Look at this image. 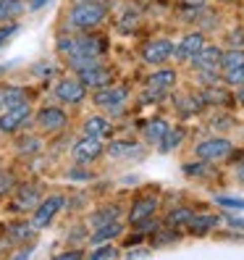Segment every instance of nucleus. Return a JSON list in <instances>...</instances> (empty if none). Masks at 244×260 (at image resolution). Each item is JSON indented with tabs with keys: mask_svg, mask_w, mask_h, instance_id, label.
I'll list each match as a JSON object with an SVG mask.
<instances>
[{
	"mask_svg": "<svg viewBox=\"0 0 244 260\" xmlns=\"http://www.w3.org/2000/svg\"><path fill=\"white\" fill-rule=\"evenodd\" d=\"M66 63H68V69L71 71H84V69H89V66H97V63H102V58H97V55H71V58H66Z\"/></svg>",
	"mask_w": 244,
	"mask_h": 260,
	"instance_id": "nucleus-30",
	"label": "nucleus"
},
{
	"mask_svg": "<svg viewBox=\"0 0 244 260\" xmlns=\"http://www.w3.org/2000/svg\"><path fill=\"white\" fill-rule=\"evenodd\" d=\"M118 208L116 205H108V208H100L97 213H92V218H89V223L92 226H100V223H108V221H116L118 218Z\"/></svg>",
	"mask_w": 244,
	"mask_h": 260,
	"instance_id": "nucleus-32",
	"label": "nucleus"
},
{
	"mask_svg": "<svg viewBox=\"0 0 244 260\" xmlns=\"http://www.w3.org/2000/svg\"><path fill=\"white\" fill-rule=\"evenodd\" d=\"M241 63H244V48H228V50H223V55H221V71L236 69Z\"/></svg>",
	"mask_w": 244,
	"mask_h": 260,
	"instance_id": "nucleus-29",
	"label": "nucleus"
},
{
	"mask_svg": "<svg viewBox=\"0 0 244 260\" xmlns=\"http://www.w3.org/2000/svg\"><path fill=\"white\" fill-rule=\"evenodd\" d=\"M216 205H221V208H226V210H244V197L216 194Z\"/></svg>",
	"mask_w": 244,
	"mask_h": 260,
	"instance_id": "nucleus-33",
	"label": "nucleus"
},
{
	"mask_svg": "<svg viewBox=\"0 0 244 260\" xmlns=\"http://www.w3.org/2000/svg\"><path fill=\"white\" fill-rule=\"evenodd\" d=\"M236 179H239V184H244V160L236 166Z\"/></svg>",
	"mask_w": 244,
	"mask_h": 260,
	"instance_id": "nucleus-44",
	"label": "nucleus"
},
{
	"mask_svg": "<svg viewBox=\"0 0 244 260\" xmlns=\"http://www.w3.org/2000/svg\"><path fill=\"white\" fill-rule=\"evenodd\" d=\"M105 48H108V42L102 37H95V35H74V37H66L58 42V53L60 55H97L102 58Z\"/></svg>",
	"mask_w": 244,
	"mask_h": 260,
	"instance_id": "nucleus-2",
	"label": "nucleus"
},
{
	"mask_svg": "<svg viewBox=\"0 0 244 260\" xmlns=\"http://www.w3.org/2000/svg\"><path fill=\"white\" fill-rule=\"evenodd\" d=\"M0 111H3V98H0Z\"/></svg>",
	"mask_w": 244,
	"mask_h": 260,
	"instance_id": "nucleus-48",
	"label": "nucleus"
},
{
	"mask_svg": "<svg viewBox=\"0 0 244 260\" xmlns=\"http://www.w3.org/2000/svg\"><path fill=\"white\" fill-rule=\"evenodd\" d=\"M187 3H192V6H197V8H202V6H205V0H187Z\"/></svg>",
	"mask_w": 244,
	"mask_h": 260,
	"instance_id": "nucleus-46",
	"label": "nucleus"
},
{
	"mask_svg": "<svg viewBox=\"0 0 244 260\" xmlns=\"http://www.w3.org/2000/svg\"><path fill=\"white\" fill-rule=\"evenodd\" d=\"M221 82H223L226 87H244V63L236 66V69L221 71Z\"/></svg>",
	"mask_w": 244,
	"mask_h": 260,
	"instance_id": "nucleus-31",
	"label": "nucleus"
},
{
	"mask_svg": "<svg viewBox=\"0 0 244 260\" xmlns=\"http://www.w3.org/2000/svg\"><path fill=\"white\" fill-rule=\"evenodd\" d=\"M202 98L200 95H179L176 98V108H179V113H187V116H192V113H197L202 108Z\"/></svg>",
	"mask_w": 244,
	"mask_h": 260,
	"instance_id": "nucleus-27",
	"label": "nucleus"
},
{
	"mask_svg": "<svg viewBox=\"0 0 244 260\" xmlns=\"http://www.w3.org/2000/svg\"><path fill=\"white\" fill-rule=\"evenodd\" d=\"M66 208V194H50L45 197V200H40V205L32 210V226L34 229H48L53 223V218L58 216L60 210Z\"/></svg>",
	"mask_w": 244,
	"mask_h": 260,
	"instance_id": "nucleus-5",
	"label": "nucleus"
},
{
	"mask_svg": "<svg viewBox=\"0 0 244 260\" xmlns=\"http://www.w3.org/2000/svg\"><path fill=\"white\" fill-rule=\"evenodd\" d=\"M158 205H160V203H158V197H152V194L136 197V200L131 203V208H129V223H136V221H142V218L155 216Z\"/></svg>",
	"mask_w": 244,
	"mask_h": 260,
	"instance_id": "nucleus-16",
	"label": "nucleus"
},
{
	"mask_svg": "<svg viewBox=\"0 0 244 260\" xmlns=\"http://www.w3.org/2000/svg\"><path fill=\"white\" fill-rule=\"evenodd\" d=\"M13 35H19V24L16 21H3L0 24V48H3L6 42H11Z\"/></svg>",
	"mask_w": 244,
	"mask_h": 260,
	"instance_id": "nucleus-36",
	"label": "nucleus"
},
{
	"mask_svg": "<svg viewBox=\"0 0 244 260\" xmlns=\"http://www.w3.org/2000/svg\"><path fill=\"white\" fill-rule=\"evenodd\" d=\"M176 69L171 66H155V71H152L147 76V89H152V92H160V95H168L171 89L176 87Z\"/></svg>",
	"mask_w": 244,
	"mask_h": 260,
	"instance_id": "nucleus-10",
	"label": "nucleus"
},
{
	"mask_svg": "<svg viewBox=\"0 0 244 260\" xmlns=\"http://www.w3.org/2000/svg\"><path fill=\"white\" fill-rule=\"evenodd\" d=\"M218 223H221V218L216 216V213H194L192 221L187 223V229H189V234H194V237H205Z\"/></svg>",
	"mask_w": 244,
	"mask_h": 260,
	"instance_id": "nucleus-18",
	"label": "nucleus"
},
{
	"mask_svg": "<svg viewBox=\"0 0 244 260\" xmlns=\"http://www.w3.org/2000/svg\"><path fill=\"white\" fill-rule=\"evenodd\" d=\"M173 48L176 42H171L168 37H155L142 48V60L150 66H165L173 58Z\"/></svg>",
	"mask_w": 244,
	"mask_h": 260,
	"instance_id": "nucleus-6",
	"label": "nucleus"
},
{
	"mask_svg": "<svg viewBox=\"0 0 244 260\" xmlns=\"http://www.w3.org/2000/svg\"><path fill=\"white\" fill-rule=\"evenodd\" d=\"M58 257H63V260H76V257H84L82 250H66V252H60Z\"/></svg>",
	"mask_w": 244,
	"mask_h": 260,
	"instance_id": "nucleus-40",
	"label": "nucleus"
},
{
	"mask_svg": "<svg viewBox=\"0 0 244 260\" xmlns=\"http://www.w3.org/2000/svg\"><path fill=\"white\" fill-rule=\"evenodd\" d=\"M3 69H6V66H0V71H3Z\"/></svg>",
	"mask_w": 244,
	"mask_h": 260,
	"instance_id": "nucleus-49",
	"label": "nucleus"
},
{
	"mask_svg": "<svg viewBox=\"0 0 244 260\" xmlns=\"http://www.w3.org/2000/svg\"><path fill=\"white\" fill-rule=\"evenodd\" d=\"M205 45V35L202 32H187L184 37H181L176 42V48H173V58L181 60V63H189L192 55L197 53Z\"/></svg>",
	"mask_w": 244,
	"mask_h": 260,
	"instance_id": "nucleus-13",
	"label": "nucleus"
},
{
	"mask_svg": "<svg viewBox=\"0 0 244 260\" xmlns=\"http://www.w3.org/2000/svg\"><path fill=\"white\" fill-rule=\"evenodd\" d=\"M29 116H32L29 103H21V105H16V108H6L3 113H0V132H6V134L19 132L29 121Z\"/></svg>",
	"mask_w": 244,
	"mask_h": 260,
	"instance_id": "nucleus-8",
	"label": "nucleus"
},
{
	"mask_svg": "<svg viewBox=\"0 0 244 260\" xmlns=\"http://www.w3.org/2000/svg\"><path fill=\"white\" fill-rule=\"evenodd\" d=\"M105 16H108V8H105L102 3H97V0H82V3L71 6L68 24H71V29L84 32V29H95L97 24H102Z\"/></svg>",
	"mask_w": 244,
	"mask_h": 260,
	"instance_id": "nucleus-1",
	"label": "nucleus"
},
{
	"mask_svg": "<svg viewBox=\"0 0 244 260\" xmlns=\"http://www.w3.org/2000/svg\"><path fill=\"white\" fill-rule=\"evenodd\" d=\"M221 55H223V50L218 48V45H202V48L192 55L189 63H192L194 71H200V69H221Z\"/></svg>",
	"mask_w": 244,
	"mask_h": 260,
	"instance_id": "nucleus-15",
	"label": "nucleus"
},
{
	"mask_svg": "<svg viewBox=\"0 0 244 260\" xmlns=\"http://www.w3.org/2000/svg\"><path fill=\"white\" fill-rule=\"evenodd\" d=\"M34 232H37V229L32 226V221H13V223H8V234H11V239H19V242L32 239Z\"/></svg>",
	"mask_w": 244,
	"mask_h": 260,
	"instance_id": "nucleus-26",
	"label": "nucleus"
},
{
	"mask_svg": "<svg viewBox=\"0 0 244 260\" xmlns=\"http://www.w3.org/2000/svg\"><path fill=\"white\" fill-rule=\"evenodd\" d=\"M92 100H95L97 108H102V111H121L126 105V100H129V89L126 87L108 84V87L95 89V98Z\"/></svg>",
	"mask_w": 244,
	"mask_h": 260,
	"instance_id": "nucleus-7",
	"label": "nucleus"
},
{
	"mask_svg": "<svg viewBox=\"0 0 244 260\" xmlns=\"http://www.w3.org/2000/svg\"><path fill=\"white\" fill-rule=\"evenodd\" d=\"M76 76H79V82H82L87 89H100V87H108V84H113V71H111L108 66H102V63H97V66H89V69L79 71Z\"/></svg>",
	"mask_w": 244,
	"mask_h": 260,
	"instance_id": "nucleus-12",
	"label": "nucleus"
},
{
	"mask_svg": "<svg viewBox=\"0 0 244 260\" xmlns=\"http://www.w3.org/2000/svg\"><path fill=\"white\" fill-rule=\"evenodd\" d=\"M37 124L45 132H58V129H63L68 124V116L60 105H48V108L37 111Z\"/></svg>",
	"mask_w": 244,
	"mask_h": 260,
	"instance_id": "nucleus-14",
	"label": "nucleus"
},
{
	"mask_svg": "<svg viewBox=\"0 0 244 260\" xmlns=\"http://www.w3.org/2000/svg\"><path fill=\"white\" fill-rule=\"evenodd\" d=\"M118 255H121V250H118V247H113V244H108V242L95 244V250L89 252V257H92V260H102V257H118Z\"/></svg>",
	"mask_w": 244,
	"mask_h": 260,
	"instance_id": "nucleus-34",
	"label": "nucleus"
},
{
	"mask_svg": "<svg viewBox=\"0 0 244 260\" xmlns=\"http://www.w3.org/2000/svg\"><path fill=\"white\" fill-rule=\"evenodd\" d=\"M218 3H234V0H218Z\"/></svg>",
	"mask_w": 244,
	"mask_h": 260,
	"instance_id": "nucleus-47",
	"label": "nucleus"
},
{
	"mask_svg": "<svg viewBox=\"0 0 244 260\" xmlns=\"http://www.w3.org/2000/svg\"><path fill=\"white\" fill-rule=\"evenodd\" d=\"M121 234H124V223L116 218V221L95 226V232H92V237H89V242H92V244H102V242H111V239H116Z\"/></svg>",
	"mask_w": 244,
	"mask_h": 260,
	"instance_id": "nucleus-19",
	"label": "nucleus"
},
{
	"mask_svg": "<svg viewBox=\"0 0 244 260\" xmlns=\"http://www.w3.org/2000/svg\"><path fill=\"white\" fill-rule=\"evenodd\" d=\"M87 98V87L79 79H63L55 84V100L66 105H79Z\"/></svg>",
	"mask_w": 244,
	"mask_h": 260,
	"instance_id": "nucleus-11",
	"label": "nucleus"
},
{
	"mask_svg": "<svg viewBox=\"0 0 244 260\" xmlns=\"http://www.w3.org/2000/svg\"><path fill=\"white\" fill-rule=\"evenodd\" d=\"M48 3H50V0H29V8H32V11H40V8H45Z\"/></svg>",
	"mask_w": 244,
	"mask_h": 260,
	"instance_id": "nucleus-41",
	"label": "nucleus"
},
{
	"mask_svg": "<svg viewBox=\"0 0 244 260\" xmlns=\"http://www.w3.org/2000/svg\"><path fill=\"white\" fill-rule=\"evenodd\" d=\"M228 48H244V32L241 29H234V32L228 35Z\"/></svg>",
	"mask_w": 244,
	"mask_h": 260,
	"instance_id": "nucleus-37",
	"label": "nucleus"
},
{
	"mask_svg": "<svg viewBox=\"0 0 244 260\" xmlns=\"http://www.w3.org/2000/svg\"><path fill=\"white\" fill-rule=\"evenodd\" d=\"M194 216V210L187 208V205H181V208H173L168 216H165V223L163 226H171V229H179V226H187Z\"/></svg>",
	"mask_w": 244,
	"mask_h": 260,
	"instance_id": "nucleus-24",
	"label": "nucleus"
},
{
	"mask_svg": "<svg viewBox=\"0 0 244 260\" xmlns=\"http://www.w3.org/2000/svg\"><path fill=\"white\" fill-rule=\"evenodd\" d=\"M236 98H239V103L244 105V87H236Z\"/></svg>",
	"mask_w": 244,
	"mask_h": 260,
	"instance_id": "nucleus-45",
	"label": "nucleus"
},
{
	"mask_svg": "<svg viewBox=\"0 0 244 260\" xmlns=\"http://www.w3.org/2000/svg\"><path fill=\"white\" fill-rule=\"evenodd\" d=\"M150 255V250H129L126 252V257H147Z\"/></svg>",
	"mask_w": 244,
	"mask_h": 260,
	"instance_id": "nucleus-42",
	"label": "nucleus"
},
{
	"mask_svg": "<svg viewBox=\"0 0 244 260\" xmlns=\"http://www.w3.org/2000/svg\"><path fill=\"white\" fill-rule=\"evenodd\" d=\"M145 147L140 142H129V140H116L111 147H108V155L113 160H121V158H134V155H142Z\"/></svg>",
	"mask_w": 244,
	"mask_h": 260,
	"instance_id": "nucleus-20",
	"label": "nucleus"
},
{
	"mask_svg": "<svg viewBox=\"0 0 244 260\" xmlns=\"http://www.w3.org/2000/svg\"><path fill=\"white\" fill-rule=\"evenodd\" d=\"M82 132L92 134V137H102V140H105V137L113 132V124H111V118H105V116H87Z\"/></svg>",
	"mask_w": 244,
	"mask_h": 260,
	"instance_id": "nucleus-21",
	"label": "nucleus"
},
{
	"mask_svg": "<svg viewBox=\"0 0 244 260\" xmlns=\"http://www.w3.org/2000/svg\"><path fill=\"white\" fill-rule=\"evenodd\" d=\"M210 166H213V163L197 158L194 163H187V166H184V174H187V176H205V174H210V171H213Z\"/></svg>",
	"mask_w": 244,
	"mask_h": 260,
	"instance_id": "nucleus-35",
	"label": "nucleus"
},
{
	"mask_svg": "<svg viewBox=\"0 0 244 260\" xmlns=\"http://www.w3.org/2000/svg\"><path fill=\"white\" fill-rule=\"evenodd\" d=\"M21 11H24L21 0H0V24L13 21L16 16H21Z\"/></svg>",
	"mask_w": 244,
	"mask_h": 260,
	"instance_id": "nucleus-28",
	"label": "nucleus"
},
{
	"mask_svg": "<svg viewBox=\"0 0 244 260\" xmlns=\"http://www.w3.org/2000/svg\"><path fill=\"white\" fill-rule=\"evenodd\" d=\"M102 150H105L102 137L84 134L82 140H76V142L71 145V158H74V163H76V166H87V163L97 160V158L102 155Z\"/></svg>",
	"mask_w": 244,
	"mask_h": 260,
	"instance_id": "nucleus-4",
	"label": "nucleus"
},
{
	"mask_svg": "<svg viewBox=\"0 0 244 260\" xmlns=\"http://www.w3.org/2000/svg\"><path fill=\"white\" fill-rule=\"evenodd\" d=\"M0 98H3V111L6 108H16V105L21 103H29L26 100V92L21 87H6V89H0Z\"/></svg>",
	"mask_w": 244,
	"mask_h": 260,
	"instance_id": "nucleus-25",
	"label": "nucleus"
},
{
	"mask_svg": "<svg viewBox=\"0 0 244 260\" xmlns=\"http://www.w3.org/2000/svg\"><path fill=\"white\" fill-rule=\"evenodd\" d=\"M42 200V187L40 184H21L13 194V210L19 213H32Z\"/></svg>",
	"mask_w": 244,
	"mask_h": 260,
	"instance_id": "nucleus-9",
	"label": "nucleus"
},
{
	"mask_svg": "<svg viewBox=\"0 0 244 260\" xmlns=\"http://www.w3.org/2000/svg\"><path fill=\"white\" fill-rule=\"evenodd\" d=\"M168 129H171V124H168L165 118L152 116V118H147L145 124H142V140H145L147 145H158Z\"/></svg>",
	"mask_w": 244,
	"mask_h": 260,
	"instance_id": "nucleus-17",
	"label": "nucleus"
},
{
	"mask_svg": "<svg viewBox=\"0 0 244 260\" xmlns=\"http://www.w3.org/2000/svg\"><path fill=\"white\" fill-rule=\"evenodd\" d=\"M13 187V176L11 174H0V194H3L6 189Z\"/></svg>",
	"mask_w": 244,
	"mask_h": 260,
	"instance_id": "nucleus-39",
	"label": "nucleus"
},
{
	"mask_svg": "<svg viewBox=\"0 0 244 260\" xmlns=\"http://www.w3.org/2000/svg\"><path fill=\"white\" fill-rule=\"evenodd\" d=\"M200 98H202V103H205V105H223V103H228L231 92H228V89H226L221 82H216V84H207V87H202Z\"/></svg>",
	"mask_w": 244,
	"mask_h": 260,
	"instance_id": "nucleus-22",
	"label": "nucleus"
},
{
	"mask_svg": "<svg viewBox=\"0 0 244 260\" xmlns=\"http://www.w3.org/2000/svg\"><path fill=\"white\" fill-rule=\"evenodd\" d=\"M231 152H234V145L226 137H207V140H200L194 145V155L207 163H218V160L228 158Z\"/></svg>",
	"mask_w": 244,
	"mask_h": 260,
	"instance_id": "nucleus-3",
	"label": "nucleus"
},
{
	"mask_svg": "<svg viewBox=\"0 0 244 260\" xmlns=\"http://www.w3.org/2000/svg\"><path fill=\"white\" fill-rule=\"evenodd\" d=\"M68 176H71V179H89V174H87V171H79V168L68 171Z\"/></svg>",
	"mask_w": 244,
	"mask_h": 260,
	"instance_id": "nucleus-43",
	"label": "nucleus"
},
{
	"mask_svg": "<svg viewBox=\"0 0 244 260\" xmlns=\"http://www.w3.org/2000/svg\"><path fill=\"white\" fill-rule=\"evenodd\" d=\"M226 221H228V226H231V229H239V232H244V218H239V216H231V213H228V216H226Z\"/></svg>",
	"mask_w": 244,
	"mask_h": 260,
	"instance_id": "nucleus-38",
	"label": "nucleus"
},
{
	"mask_svg": "<svg viewBox=\"0 0 244 260\" xmlns=\"http://www.w3.org/2000/svg\"><path fill=\"white\" fill-rule=\"evenodd\" d=\"M184 137H187L184 126H171L168 132H165V137H163V140H160L155 147H158V152H163V155H165V152H173L181 142H184Z\"/></svg>",
	"mask_w": 244,
	"mask_h": 260,
	"instance_id": "nucleus-23",
	"label": "nucleus"
}]
</instances>
